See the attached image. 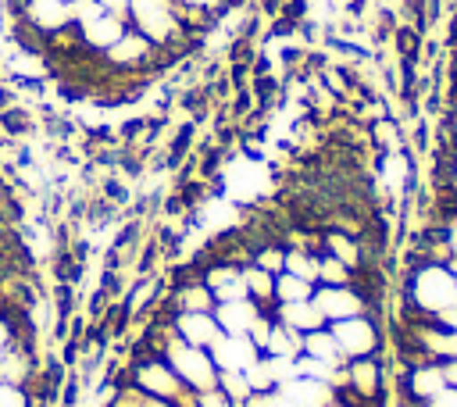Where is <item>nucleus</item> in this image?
I'll list each match as a JSON object with an SVG mask.
<instances>
[{"instance_id": "nucleus-13", "label": "nucleus", "mask_w": 457, "mask_h": 407, "mask_svg": "<svg viewBox=\"0 0 457 407\" xmlns=\"http://www.w3.org/2000/svg\"><path fill=\"white\" fill-rule=\"evenodd\" d=\"M243 282H246V296L261 307V311H271L275 307V275L257 268V264H246L243 268Z\"/></svg>"}, {"instance_id": "nucleus-18", "label": "nucleus", "mask_w": 457, "mask_h": 407, "mask_svg": "<svg viewBox=\"0 0 457 407\" xmlns=\"http://www.w3.org/2000/svg\"><path fill=\"white\" fill-rule=\"evenodd\" d=\"M318 286H353V268H346L332 253H321L318 257Z\"/></svg>"}, {"instance_id": "nucleus-19", "label": "nucleus", "mask_w": 457, "mask_h": 407, "mask_svg": "<svg viewBox=\"0 0 457 407\" xmlns=\"http://www.w3.org/2000/svg\"><path fill=\"white\" fill-rule=\"evenodd\" d=\"M218 386H221V389L228 393V400H236V403H246L250 393H253L246 371H232V368H218Z\"/></svg>"}, {"instance_id": "nucleus-25", "label": "nucleus", "mask_w": 457, "mask_h": 407, "mask_svg": "<svg viewBox=\"0 0 457 407\" xmlns=\"http://www.w3.org/2000/svg\"><path fill=\"white\" fill-rule=\"evenodd\" d=\"M14 343V325H11V318L7 314H0V357H4V350Z\"/></svg>"}, {"instance_id": "nucleus-26", "label": "nucleus", "mask_w": 457, "mask_h": 407, "mask_svg": "<svg viewBox=\"0 0 457 407\" xmlns=\"http://www.w3.org/2000/svg\"><path fill=\"white\" fill-rule=\"evenodd\" d=\"M443 378H446V386L457 389V361H443Z\"/></svg>"}, {"instance_id": "nucleus-27", "label": "nucleus", "mask_w": 457, "mask_h": 407, "mask_svg": "<svg viewBox=\"0 0 457 407\" xmlns=\"http://www.w3.org/2000/svg\"><path fill=\"white\" fill-rule=\"evenodd\" d=\"M139 407H175V403H171V400H161V396H150V393H143Z\"/></svg>"}, {"instance_id": "nucleus-2", "label": "nucleus", "mask_w": 457, "mask_h": 407, "mask_svg": "<svg viewBox=\"0 0 457 407\" xmlns=\"http://www.w3.org/2000/svg\"><path fill=\"white\" fill-rule=\"evenodd\" d=\"M129 378L150 393V396H161V400H171L175 407H200L196 403V389H189L179 371L164 361V357H154V353H136L132 357V368H129Z\"/></svg>"}, {"instance_id": "nucleus-30", "label": "nucleus", "mask_w": 457, "mask_h": 407, "mask_svg": "<svg viewBox=\"0 0 457 407\" xmlns=\"http://www.w3.org/2000/svg\"><path fill=\"white\" fill-rule=\"evenodd\" d=\"M0 311H4V300H0Z\"/></svg>"}, {"instance_id": "nucleus-21", "label": "nucleus", "mask_w": 457, "mask_h": 407, "mask_svg": "<svg viewBox=\"0 0 457 407\" xmlns=\"http://www.w3.org/2000/svg\"><path fill=\"white\" fill-rule=\"evenodd\" d=\"M0 407H32V396L25 386H7L0 382Z\"/></svg>"}, {"instance_id": "nucleus-12", "label": "nucleus", "mask_w": 457, "mask_h": 407, "mask_svg": "<svg viewBox=\"0 0 457 407\" xmlns=\"http://www.w3.org/2000/svg\"><path fill=\"white\" fill-rule=\"evenodd\" d=\"M79 29H82L86 46H93V50H100V54H104V50H107V46H111V43H114V39H118L125 29H129V25H125V21H118L114 14H107V11H104L100 18H93L89 25H79Z\"/></svg>"}, {"instance_id": "nucleus-5", "label": "nucleus", "mask_w": 457, "mask_h": 407, "mask_svg": "<svg viewBox=\"0 0 457 407\" xmlns=\"http://www.w3.org/2000/svg\"><path fill=\"white\" fill-rule=\"evenodd\" d=\"M311 300L318 303L325 321H343V318H353V314H371L368 300L353 286H314Z\"/></svg>"}, {"instance_id": "nucleus-14", "label": "nucleus", "mask_w": 457, "mask_h": 407, "mask_svg": "<svg viewBox=\"0 0 457 407\" xmlns=\"http://www.w3.org/2000/svg\"><path fill=\"white\" fill-rule=\"evenodd\" d=\"M264 353H268V357H289V361H296V357L303 353V332H296V328L275 321L271 332H268Z\"/></svg>"}, {"instance_id": "nucleus-22", "label": "nucleus", "mask_w": 457, "mask_h": 407, "mask_svg": "<svg viewBox=\"0 0 457 407\" xmlns=\"http://www.w3.org/2000/svg\"><path fill=\"white\" fill-rule=\"evenodd\" d=\"M196 403H200V407H236V400H228V393H225L221 386L196 393Z\"/></svg>"}, {"instance_id": "nucleus-28", "label": "nucleus", "mask_w": 457, "mask_h": 407, "mask_svg": "<svg viewBox=\"0 0 457 407\" xmlns=\"http://www.w3.org/2000/svg\"><path fill=\"white\" fill-rule=\"evenodd\" d=\"M446 268H450V271H453V278H457V257H453V261H450Z\"/></svg>"}, {"instance_id": "nucleus-15", "label": "nucleus", "mask_w": 457, "mask_h": 407, "mask_svg": "<svg viewBox=\"0 0 457 407\" xmlns=\"http://www.w3.org/2000/svg\"><path fill=\"white\" fill-rule=\"evenodd\" d=\"M303 353L307 357H318V361H328V364H346V357H343V350H339V343H336V336H332L328 325L303 336Z\"/></svg>"}, {"instance_id": "nucleus-24", "label": "nucleus", "mask_w": 457, "mask_h": 407, "mask_svg": "<svg viewBox=\"0 0 457 407\" xmlns=\"http://www.w3.org/2000/svg\"><path fill=\"white\" fill-rule=\"evenodd\" d=\"M186 4H193V7H204V11L218 14V18H225V14L232 11V4H228V0H186Z\"/></svg>"}, {"instance_id": "nucleus-9", "label": "nucleus", "mask_w": 457, "mask_h": 407, "mask_svg": "<svg viewBox=\"0 0 457 407\" xmlns=\"http://www.w3.org/2000/svg\"><path fill=\"white\" fill-rule=\"evenodd\" d=\"M36 371H39V364H36V343L14 336V343L0 357V382H7V386H29V378Z\"/></svg>"}, {"instance_id": "nucleus-10", "label": "nucleus", "mask_w": 457, "mask_h": 407, "mask_svg": "<svg viewBox=\"0 0 457 407\" xmlns=\"http://www.w3.org/2000/svg\"><path fill=\"white\" fill-rule=\"evenodd\" d=\"M257 314H261V307L250 296H243V300H221L214 307V318H218L221 332H228V336H246L250 325L257 321Z\"/></svg>"}, {"instance_id": "nucleus-29", "label": "nucleus", "mask_w": 457, "mask_h": 407, "mask_svg": "<svg viewBox=\"0 0 457 407\" xmlns=\"http://www.w3.org/2000/svg\"><path fill=\"white\" fill-rule=\"evenodd\" d=\"M61 4H75V0H61Z\"/></svg>"}, {"instance_id": "nucleus-4", "label": "nucleus", "mask_w": 457, "mask_h": 407, "mask_svg": "<svg viewBox=\"0 0 457 407\" xmlns=\"http://www.w3.org/2000/svg\"><path fill=\"white\" fill-rule=\"evenodd\" d=\"M328 328H332L346 361L371 357V353L386 350V332H382V321L375 314H353V318H343V321H328Z\"/></svg>"}, {"instance_id": "nucleus-3", "label": "nucleus", "mask_w": 457, "mask_h": 407, "mask_svg": "<svg viewBox=\"0 0 457 407\" xmlns=\"http://www.w3.org/2000/svg\"><path fill=\"white\" fill-rule=\"evenodd\" d=\"M164 361H168V364L179 371V378H182L189 389H196V393L218 386V364H214L211 350H204V346H193V343H186V339L175 336V339L164 346Z\"/></svg>"}, {"instance_id": "nucleus-16", "label": "nucleus", "mask_w": 457, "mask_h": 407, "mask_svg": "<svg viewBox=\"0 0 457 407\" xmlns=\"http://www.w3.org/2000/svg\"><path fill=\"white\" fill-rule=\"evenodd\" d=\"M318 257H321V253H314V250L286 246V268H282V271H289V275L307 278V282H314V286H318Z\"/></svg>"}, {"instance_id": "nucleus-11", "label": "nucleus", "mask_w": 457, "mask_h": 407, "mask_svg": "<svg viewBox=\"0 0 457 407\" xmlns=\"http://www.w3.org/2000/svg\"><path fill=\"white\" fill-rule=\"evenodd\" d=\"M271 314H275V321H282V325H289V328H296V332H303V336H307V332H314V328H325V325H328L314 300L275 303V307H271Z\"/></svg>"}, {"instance_id": "nucleus-1", "label": "nucleus", "mask_w": 457, "mask_h": 407, "mask_svg": "<svg viewBox=\"0 0 457 407\" xmlns=\"http://www.w3.org/2000/svg\"><path fill=\"white\" fill-rule=\"evenodd\" d=\"M400 296L414 307L439 314L457 303V278L446 264H425V268H403L400 275Z\"/></svg>"}, {"instance_id": "nucleus-23", "label": "nucleus", "mask_w": 457, "mask_h": 407, "mask_svg": "<svg viewBox=\"0 0 457 407\" xmlns=\"http://www.w3.org/2000/svg\"><path fill=\"white\" fill-rule=\"evenodd\" d=\"M421 407H457V389L453 386H446L443 393H436L432 400H425Z\"/></svg>"}, {"instance_id": "nucleus-7", "label": "nucleus", "mask_w": 457, "mask_h": 407, "mask_svg": "<svg viewBox=\"0 0 457 407\" xmlns=\"http://www.w3.org/2000/svg\"><path fill=\"white\" fill-rule=\"evenodd\" d=\"M171 325H175L179 339H186L193 346H204V350H211L221 336V325H218L214 311H179V314H171Z\"/></svg>"}, {"instance_id": "nucleus-8", "label": "nucleus", "mask_w": 457, "mask_h": 407, "mask_svg": "<svg viewBox=\"0 0 457 407\" xmlns=\"http://www.w3.org/2000/svg\"><path fill=\"white\" fill-rule=\"evenodd\" d=\"M211 357L218 368H232V371H250L257 361H261V350L250 336H228L221 332L218 343L211 346Z\"/></svg>"}, {"instance_id": "nucleus-6", "label": "nucleus", "mask_w": 457, "mask_h": 407, "mask_svg": "<svg viewBox=\"0 0 457 407\" xmlns=\"http://www.w3.org/2000/svg\"><path fill=\"white\" fill-rule=\"evenodd\" d=\"M278 393H282L286 407H332V403H339L336 386H328L321 378H303V375L282 382Z\"/></svg>"}, {"instance_id": "nucleus-17", "label": "nucleus", "mask_w": 457, "mask_h": 407, "mask_svg": "<svg viewBox=\"0 0 457 407\" xmlns=\"http://www.w3.org/2000/svg\"><path fill=\"white\" fill-rule=\"evenodd\" d=\"M314 296V282L296 278L289 271L275 275V303H293V300H311Z\"/></svg>"}, {"instance_id": "nucleus-20", "label": "nucleus", "mask_w": 457, "mask_h": 407, "mask_svg": "<svg viewBox=\"0 0 457 407\" xmlns=\"http://www.w3.org/2000/svg\"><path fill=\"white\" fill-rule=\"evenodd\" d=\"M253 264L264 268V271H271V275H278V271L286 268V246H282V243H264V246H257V250H253Z\"/></svg>"}]
</instances>
